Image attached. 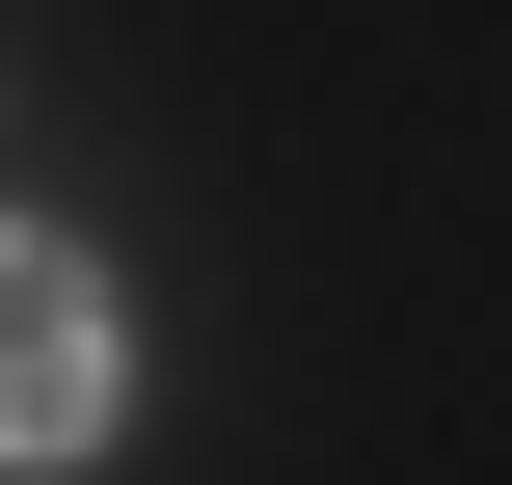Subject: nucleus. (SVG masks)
I'll list each match as a JSON object with an SVG mask.
<instances>
[{"mask_svg": "<svg viewBox=\"0 0 512 485\" xmlns=\"http://www.w3.org/2000/svg\"><path fill=\"white\" fill-rule=\"evenodd\" d=\"M135 405V324H108V270L81 243H0V459H81Z\"/></svg>", "mask_w": 512, "mask_h": 485, "instance_id": "obj_1", "label": "nucleus"}]
</instances>
